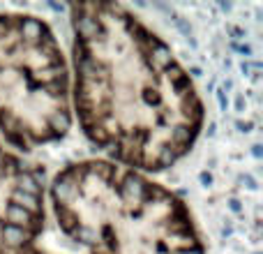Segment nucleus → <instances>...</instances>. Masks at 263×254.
<instances>
[]
</instances>
